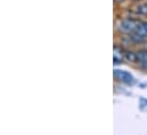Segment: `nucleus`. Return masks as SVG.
<instances>
[{
  "mask_svg": "<svg viewBox=\"0 0 147 135\" xmlns=\"http://www.w3.org/2000/svg\"><path fill=\"white\" fill-rule=\"evenodd\" d=\"M136 63L144 69H147V50H140L136 52Z\"/></svg>",
  "mask_w": 147,
  "mask_h": 135,
  "instance_id": "nucleus-4",
  "label": "nucleus"
},
{
  "mask_svg": "<svg viewBox=\"0 0 147 135\" xmlns=\"http://www.w3.org/2000/svg\"><path fill=\"white\" fill-rule=\"evenodd\" d=\"M124 59L127 61H136V52H132V51H125V56H124Z\"/></svg>",
  "mask_w": 147,
  "mask_h": 135,
  "instance_id": "nucleus-7",
  "label": "nucleus"
},
{
  "mask_svg": "<svg viewBox=\"0 0 147 135\" xmlns=\"http://www.w3.org/2000/svg\"><path fill=\"white\" fill-rule=\"evenodd\" d=\"M135 33L138 34L139 36H142L143 39H147V22H144V23H140L139 26L136 29Z\"/></svg>",
  "mask_w": 147,
  "mask_h": 135,
  "instance_id": "nucleus-5",
  "label": "nucleus"
},
{
  "mask_svg": "<svg viewBox=\"0 0 147 135\" xmlns=\"http://www.w3.org/2000/svg\"><path fill=\"white\" fill-rule=\"evenodd\" d=\"M134 11L138 15L147 16V3H140L134 7Z\"/></svg>",
  "mask_w": 147,
  "mask_h": 135,
  "instance_id": "nucleus-6",
  "label": "nucleus"
},
{
  "mask_svg": "<svg viewBox=\"0 0 147 135\" xmlns=\"http://www.w3.org/2000/svg\"><path fill=\"white\" fill-rule=\"evenodd\" d=\"M114 77H115L116 80H119L120 82L124 83V84H132V83L135 82L134 76H132L130 73L125 72V70L115 69V70H114Z\"/></svg>",
  "mask_w": 147,
  "mask_h": 135,
  "instance_id": "nucleus-2",
  "label": "nucleus"
},
{
  "mask_svg": "<svg viewBox=\"0 0 147 135\" xmlns=\"http://www.w3.org/2000/svg\"><path fill=\"white\" fill-rule=\"evenodd\" d=\"M124 56H125V51L120 47V45H114L113 48V63L115 65L117 64H121L124 59Z\"/></svg>",
  "mask_w": 147,
  "mask_h": 135,
  "instance_id": "nucleus-3",
  "label": "nucleus"
},
{
  "mask_svg": "<svg viewBox=\"0 0 147 135\" xmlns=\"http://www.w3.org/2000/svg\"><path fill=\"white\" fill-rule=\"evenodd\" d=\"M140 23H142V22H139L138 19H135V18H127V19H123V21L120 22V24H119V30H120L122 33L130 34L136 31V29L139 26Z\"/></svg>",
  "mask_w": 147,
  "mask_h": 135,
  "instance_id": "nucleus-1",
  "label": "nucleus"
}]
</instances>
